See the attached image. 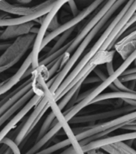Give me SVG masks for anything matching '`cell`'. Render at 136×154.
<instances>
[{
  "label": "cell",
  "instance_id": "obj_1",
  "mask_svg": "<svg viewBox=\"0 0 136 154\" xmlns=\"http://www.w3.org/2000/svg\"><path fill=\"white\" fill-rule=\"evenodd\" d=\"M135 58L136 50L133 52V53L131 54L123 61V62L120 65V66L118 67L117 69H115V72H114L113 74L108 77L106 80L104 81V82H102L101 84L99 85H98L97 87L92 89L90 94L88 95V97H86L85 98L83 99L82 101L78 102V103L76 104V105H75V106H72L71 108L68 109L67 110L65 111V112L63 113L66 121H67V122H69V121H70L72 117H75L81 109H83L84 108H85L86 106L91 105V102H92L97 96H99V94H101L102 93H103V91H104V90H106L107 88H108L109 86H110V85H111L116 79H118V78H120L121 76H123V74H124V72L129 68L131 64H132V62H134Z\"/></svg>",
  "mask_w": 136,
  "mask_h": 154
},
{
  "label": "cell",
  "instance_id": "obj_2",
  "mask_svg": "<svg viewBox=\"0 0 136 154\" xmlns=\"http://www.w3.org/2000/svg\"><path fill=\"white\" fill-rule=\"evenodd\" d=\"M35 38L36 35L32 33L17 38L0 56V67L10 69L14 66L25 55L30 46H32V44L34 43Z\"/></svg>",
  "mask_w": 136,
  "mask_h": 154
},
{
  "label": "cell",
  "instance_id": "obj_3",
  "mask_svg": "<svg viewBox=\"0 0 136 154\" xmlns=\"http://www.w3.org/2000/svg\"><path fill=\"white\" fill-rule=\"evenodd\" d=\"M43 90H44V96L42 97L41 101L34 106V111L30 114V117H28L25 123L23 125V126L22 127L20 131L18 133L16 137L14 139V141L18 145H20L24 141V140L27 139L29 134L31 133L34 128L37 125L40 119L42 118V116L44 115V113L48 109V108L50 107L48 94L44 88H43Z\"/></svg>",
  "mask_w": 136,
  "mask_h": 154
},
{
  "label": "cell",
  "instance_id": "obj_4",
  "mask_svg": "<svg viewBox=\"0 0 136 154\" xmlns=\"http://www.w3.org/2000/svg\"><path fill=\"white\" fill-rule=\"evenodd\" d=\"M106 0H93L90 4L88 5V7L84 8L83 11L79 12V14L76 16L73 17L72 19H70L69 21L65 23L62 25H61L58 29L51 31L49 34L46 35L44 38V40L42 42V50L44 48L45 46H46L47 44H49L51 41H53V39H55L56 38H58V36H60L61 35H62L63 33L65 32L66 30L71 29V28L76 27V26L80 23L81 22L84 20V19L87 18L90 14H92V12L96 11L97 8H99L100 7V5L103 4V2H105Z\"/></svg>",
  "mask_w": 136,
  "mask_h": 154
},
{
  "label": "cell",
  "instance_id": "obj_5",
  "mask_svg": "<svg viewBox=\"0 0 136 154\" xmlns=\"http://www.w3.org/2000/svg\"><path fill=\"white\" fill-rule=\"evenodd\" d=\"M117 0H106V2L100 7V9L95 14V15L92 17L85 25L84 26L82 29L78 32L77 35L74 38L72 41L69 42V46L68 47L67 51H65V53L70 54L74 51L76 49V47L80 45L82 40L87 36L88 33L90 32L92 29L94 28V26L99 23V21L103 19V17L108 13L109 10L111 9V7L115 4V2Z\"/></svg>",
  "mask_w": 136,
  "mask_h": 154
},
{
  "label": "cell",
  "instance_id": "obj_6",
  "mask_svg": "<svg viewBox=\"0 0 136 154\" xmlns=\"http://www.w3.org/2000/svg\"><path fill=\"white\" fill-rule=\"evenodd\" d=\"M135 120H136V109L130 112V113H126V114H123L122 116H120L116 118L110 120L108 122L100 123V124L98 125H89L85 131L75 136H76V139L80 141V140L85 139V138L90 137L95 134H99V133H101L106 129H111L113 127L119 126V125L123 126L125 124H127L130 122H132V121H135Z\"/></svg>",
  "mask_w": 136,
  "mask_h": 154
},
{
  "label": "cell",
  "instance_id": "obj_7",
  "mask_svg": "<svg viewBox=\"0 0 136 154\" xmlns=\"http://www.w3.org/2000/svg\"><path fill=\"white\" fill-rule=\"evenodd\" d=\"M43 96H44V90H40L26 102V104L19 110V112H18L13 117V118L10 120L8 123L2 128V130L0 131V145H2V140L7 137V135L11 131V129L41 101V99L42 98Z\"/></svg>",
  "mask_w": 136,
  "mask_h": 154
},
{
  "label": "cell",
  "instance_id": "obj_8",
  "mask_svg": "<svg viewBox=\"0 0 136 154\" xmlns=\"http://www.w3.org/2000/svg\"><path fill=\"white\" fill-rule=\"evenodd\" d=\"M136 108L133 106H127L123 108L115 109L113 110L106 111V112H101V113H93V114H88L84 116H75L72 117L69 123L72 124H83V123H92V122H97V121H102V120L110 119V118H116V117L130 113L132 111L135 110Z\"/></svg>",
  "mask_w": 136,
  "mask_h": 154
},
{
  "label": "cell",
  "instance_id": "obj_9",
  "mask_svg": "<svg viewBox=\"0 0 136 154\" xmlns=\"http://www.w3.org/2000/svg\"><path fill=\"white\" fill-rule=\"evenodd\" d=\"M31 64H32V58H31V54H30L26 59L25 60V62L22 64L19 70L13 76L0 83V97L7 94L14 85H17V83L19 82L20 80L24 78L26 72L28 71V69L30 68V66H31Z\"/></svg>",
  "mask_w": 136,
  "mask_h": 154
},
{
  "label": "cell",
  "instance_id": "obj_10",
  "mask_svg": "<svg viewBox=\"0 0 136 154\" xmlns=\"http://www.w3.org/2000/svg\"><path fill=\"white\" fill-rule=\"evenodd\" d=\"M113 48L123 59H126L136 50V30L117 41Z\"/></svg>",
  "mask_w": 136,
  "mask_h": 154
},
{
  "label": "cell",
  "instance_id": "obj_11",
  "mask_svg": "<svg viewBox=\"0 0 136 154\" xmlns=\"http://www.w3.org/2000/svg\"><path fill=\"white\" fill-rule=\"evenodd\" d=\"M33 27H34L33 22L23 23L20 25L7 26L4 30L0 31V39L7 40V39L14 38H19L23 35H28L30 34Z\"/></svg>",
  "mask_w": 136,
  "mask_h": 154
},
{
  "label": "cell",
  "instance_id": "obj_12",
  "mask_svg": "<svg viewBox=\"0 0 136 154\" xmlns=\"http://www.w3.org/2000/svg\"><path fill=\"white\" fill-rule=\"evenodd\" d=\"M38 90H39V89H37V87H35L34 88V89H32V90H30L29 92L26 93L25 95H23L21 98L19 99L17 102H15L10 108L8 109L0 117V128H1L2 125H4V123H6V122H7L12 116L14 115V113H17V112L19 111V109H21L23 106L26 104V102H27V101H29V100H30V99L31 98L37 91H38Z\"/></svg>",
  "mask_w": 136,
  "mask_h": 154
},
{
  "label": "cell",
  "instance_id": "obj_13",
  "mask_svg": "<svg viewBox=\"0 0 136 154\" xmlns=\"http://www.w3.org/2000/svg\"><path fill=\"white\" fill-rule=\"evenodd\" d=\"M61 129H62V125H61L60 122H58L57 117H56L54 123L53 124V127L42 137H41L39 140H37L34 145H33L32 147L30 148V149L28 150L25 154H34L38 152V151H40V149L44 145H46L49 141H50Z\"/></svg>",
  "mask_w": 136,
  "mask_h": 154
},
{
  "label": "cell",
  "instance_id": "obj_14",
  "mask_svg": "<svg viewBox=\"0 0 136 154\" xmlns=\"http://www.w3.org/2000/svg\"><path fill=\"white\" fill-rule=\"evenodd\" d=\"M110 99H121V100H136V91L134 90H131L130 92L127 91H114L111 93H106V94H101L99 96H97L93 101L91 102V104H96L99 101H104L106 100H110Z\"/></svg>",
  "mask_w": 136,
  "mask_h": 154
},
{
  "label": "cell",
  "instance_id": "obj_15",
  "mask_svg": "<svg viewBox=\"0 0 136 154\" xmlns=\"http://www.w3.org/2000/svg\"><path fill=\"white\" fill-rule=\"evenodd\" d=\"M101 149L108 154H136V150L124 141H118L103 146Z\"/></svg>",
  "mask_w": 136,
  "mask_h": 154
},
{
  "label": "cell",
  "instance_id": "obj_16",
  "mask_svg": "<svg viewBox=\"0 0 136 154\" xmlns=\"http://www.w3.org/2000/svg\"><path fill=\"white\" fill-rule=\"evenodd\" d=\"M70 145H71V141L69 138H67L65 140H63L61 141L56 143L54 145H51L49 147L46 148L44 149L40 150L34 154H53V152H57L58 150L62 149L68 147V146H70Z\"/></svg>",
  "mask_w": 136,
  "mask_h": 154
},
{
  "label": "cell",
  "instance_id": "obj_17",
  "mask_svg": "<svg viewBox=\"0 0 136 154\" xmlns=\"http://www.w3.org/2000/svg\"><path fill=\"white\" fill-rule=\"evenodd\" d=\"M56 119V115L53 111H52L49 114L46 118L45 119L43 124H42L41 129H40V131L38 133V136L37 137V140H38L41 137H42L45 134L47 133V132L49 130V129L53 127V124L54 121Z\"/></svg>",
  "mask_w": 136,
  "mask_h": 154
},
{
  "label": "cell",
  "instance_id": "obj_18",
  "mask_svg": "<svg viewBox=\"0 0 136 154\" xmlns=\"http://www.w3.org/2000/svg\"><path fill=\"white\" fill-rule=\"evenodd\" d=\"M75 28H76V27L71 28V29H69V30H66L65 32L63 33L62 35L60 36V38L58 39L57 42L54 44V46H53V48L51 49L50 51H49V52L47 54V56L50 55V54H53L54 52H56V51H58V50H60V49L63 46V45L65 44V42L67 41L68 38H69V36L72 35V33L73 32V30H74V29H75Z\"/></svg>",
  "mask_w": 136,
  "mask_h": 154
},
{
  "label": "cell",
  "instance_id": "obj_19",
  "mask_svg": "<svg viewBox=\"0 0 136 154\" xmlns=\"http://www.w3.org/2000/svg\"><path fill=\"white\" fill-rule=\"evenodd\" d=\"M2 144L7 145V146L11 149L13 154H21L20 149H19V145H17L14 140H12L11 139H10V138L5 137L2 141Z\"/></svg>",
  "mask_w": 136,
  "mask_h": 154
},
{
  "label": "cell",
  "instance_id": "obj_20",
  "mask_svg": "<svg viewBox=\"0 0 136 154\" xmlns=\"http://www.w3.org/2000/svg\"><path fill=\"white\" fill-rule=\"evenodd\" d=\"M135 23H136V12H135V13L134 14H133V16H132V18L130 19L129 22H128V23H127V24H126V26H125L124 27H123V30H121V32H120V34L118 35V36H117V37H116V38H115V44L116 43V42H117L118 39L120 38L121 37V36H122L123 35V33H124L125 31H127V30H128V29H129V28L131 27V26H132L134 25V24ZM115 44H114V45H115Z\"/></svg>",
  "mask_w": 136,
  "mask_h": 154
},
{
  "label": "cell",
  "instance_id": "obj_21",
  "mask_svg": "<svg viewBox=\"0 0 136 154\" xmlns=\"http://www.w3.org/2000/svg\"><path fill=\"white\" fill-rule=\"evenodd\" d=\"M68 4L69 6V8H70V11H71L72 14L73 15L74 17L76 16L77 14H79V10H78V7L76 6V3L75 2V0H70L68 2Z\"/></svg>",
  "mask_w": 136,
  "mask_h": 154
},
{
  "label": "cell",
  "instance_id": "obj_22",
  "mask_svg": "<svg viewBox=\"0 0 136 154\" xmlns=\"http://www.w3.org/2000/svg\"><path fill=\"white\" fill-rule=\"evenodd\" d=\"M93 72H94L95 74H96V76L98 77L100 80H101V82H104V81L107 79V78L108 77V76L107 77L106 75L104 74V72L102 71L101 69H99L98 66L96 67V68L93 69Z\"/></svg>",
  "mask_w": 136,
  "mask_h": 154
},
{
  "label": "cell",
  "instance_id": "obj_23",
  "mask_svg": "<svg viewBox=\"0 0 136 154\" xmlns=\"http://www.w3.org/2000/svg\"><path fill=\"white\" fill-rule=\"evenodd\" d=\"M122 82H133L136 81V74H128V75H124L122 76L120 79Z\"/></svg>",
  "mask_w": 136,
  "mask_h": 154
},
{
  "label": "cell",
  "instance_id": "obj_24",
  "mask_svg": "<svg viewBox=\"0 0 136 154\" xmlns=\"http://www.w3.org/2000/svg\"><path fill=\"white\" fill-rule=\"evenodd\" d=\"M60 24L58 23V15L56 17H54V19L52 20L51 23L49 24V29H50L51 31H53V30H56V29H58L59 26H60Z\"/></svg>",
  "mask_w": 136,
  "mask_h": 154
},
{
  "label": "cell",
  "instance_id": "obj_25",
  "mask_svg": "<svg viewBox=\"0 0 136 154\" xmlns=\"http://www.w3.org/2000/svg\"><path fill=\"white\" fill-rule=\"evenodd\" d=\"M106 67L107 70H108V76L111 75L115 72V69H114L113 66V61L111 62H109L108 63H106Z\"/></svg>",
  "mask_w": 136,
  "mask_h": 154
},
{
  "label": "cell",
  "instance_id": "obj_26",
  "mask_svg": "<svg viewBox=\"0 0 136 154\" xmlns=\"http://www.w3.org/2000/svg\"><path fill=\"white\" fill-rule=\"evenodd\" d=\"M99 81H101L100 79H99L98 77H92V78H87L84 80V84H91V83H96V82H99Z\"/></svg>",
  "mask_w": 136,
  "mask_h": 154
},
{
  "label": "cell",
  "instance_id": "obj_27",
  "mask_svg": "<svg viewBox=\"0 0 136 154\" xmlns=\"http://www.w3.org/2000/svg\"><path fill=\"white\" fill-rule=\"evenodd\" d=\"M60 154H77V152H76V150L74 149L73 146L70 145L69 148H67L66 149L64 150V151Z\"/></svg>",
  "mask_w": 136,
  "mask_h": 154
},
{
  "label": "cell",
  "instance_id": "obj_28",
  "mask_svg": "<svg viewBox=\"0 0 136 154\" xmlns=\"http://www.w3.org/2000/svg\"><path fill=\"white\" fill-rule=\"evenodd\" d=\"M87 153L88 154H108V153H107V152H104V151H100V150H99V149L90 150V151H88Z\"/></svg>",
  "mask_w": 136,
  "mask_h": 154
},
{
  "label": "cell",
  "instance_id": "obj_29",
  "mask_svg": "<svg viewBox=\"0 0 136 154\" xmlns=\"http://www.w3.org/2000/svg\"><path fill=\"white\" fill-rule=\"evenodd\" d=\"M136 74V67L132 68V69H127V70L124 72V74H123V76H124V75H128V74Z\"/></svg>",
  "mask_w": 136,
  "mask_h": 154
},
{
  "label": "cell",
  "instance_id": "obj_30",
  "mask_svg": "<svg viewBox=\"0 0 136 154\" xmlns=\"http://www.w3.org/2000/svg\"><path fill=\"white\" fill-rule=\"evenodd\" d=\"M123 101L127 102L129 106H133L136 108V100H132V99H128V100H123Z\"/></svg>",
  "mask_w": 136,
  "mask_h": 154
},
{
  "label": "cell",
  "instance_id": "obj_31",
  "mask_svg": "<svg viewBox=\"0 0 136 154\" xmlns=\"http://www.w3.org/2000/svg\"><path fill=\"white\" fill-rule=\"evenodd\" d=\"M15 1L21 4H29L32 2V0H15Z\"/></svg>",
  "mask_w": 136,
  "mask_h": 154
},
{
  "label": "cell",
  "instance_id": "obj_32",
  "mask_svg": "<svg viewBox=\"0 0 136 154\" xmlns=\"http://www.w3.org/2000/svg\"><path fill=\"white\" fill-rule=\"evenodd\" d=\"M8 149V146L6 145H3L2 144V146H1V148H0V154H3L5 152V151Z\"/></svg>",
  "mask_w": 136,
  "mask_h": 154
},
{
  "label": "cell",
  "instance_id": "obj_33",
  "mask_svg": "<svg viewBox=\"0 0 136 154\" xmlns=\"http://www.w3.org/2000/svg\"><path fill=\"white\" fill-rule=\"evenodd\" d=\"M3 154H13V152H12L11 149H10L9 147H8V149H7L5 151V152Z\"/></svg>",
  "mask_w": 136,
  "mask_h": 154
},
{
  "label": "cell",
  "instance_id": "obj_34",
  "mask_svg": "<svg viewBox=\"0 0 136 154\" xmlns=\"http://www.w3.org/2000/svg\"><path fill=\"white\" fill-rule=\"evenodd\" d=\"M7 67H0V74H1V73H2V72H4V71H6V70H7Z\"/></svg>",
  "mask_w": 136,
  "mask_h": 154
},
{
  "label": "cell",
  "instance_id": "obj_35",
  "mask_svg": "<svg viewBox=\"0 0 136 154\" xmlns=\"http://www.w3.org/2000/svg\"><path fill=\"white\" fill-rule=\"evenodd\" d=\"M6 97H7V95H6L5 97H2V99L0 100V106H1V105H2V104L5 101V100H6Z\"/></svg>",
  "mask_w": 136,
  "mask_h": 154
},
{
  "label": "cell",
  "instance_id": "obj_36",
  "mask_svg": "<svg viewBox=\"0 0 136 154\" xmlns=\"http://www.w3.org/2000/svg\"><path fill=\"white\" fill-rule=\"evenodd\" d=\"M134 62H135V66H136V58H135V61H134Z\"/></svg>",
  "mask_w": 136,
  "mask_h": 154
},
{
  "label": "cell",
  "instance_id": "obj_37",
  "mask_svg": "<svg viewBox=\"0 0 136 154\" xmlns=\"http://www.w3.org/2000/svg\"><path fill=\"white\" fill-rule=\"evenodd\" d=\"M133 122H135L136 123V120H135V121H133Z\"/></svg>",
  "mask_w": 136,
  "mask_h": 154
},
{
  "label": "cell",
  "instance_id": "obj_38",
  "mask_svg": "<svg viewBox=\"0 0 136 154\" xmlns=\"http://www.w3.org/2000/svg\"><path fill=\"white\" fill-rule=\"evenodd\" d=\"M2 1H4V0H0V2H2Z\"/></svg>",
  "mask_w": 136,
  "mask_h": 154
}]
</instances>
